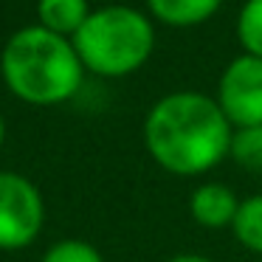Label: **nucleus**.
<instances>
[{"label": "nucleus", "instance_id": "9d476101", "mask_svg": "<svg viewBox=\"0 0 262 262\" xmlns=\"http://www.w3.org/2000/svg\"><path fill=\"white\" fill-rule=\"evenodd\" d=\"M237 37H239V42H243L245 54L262 59V0H248V3L239 9Z\"/></svg>", "mask_w": 262, "mask_h": 262}, {"label": "nucleus", "instance_id": "f8f14e48", "mask_svg": "<svg viewBox=\"0 0 262 262\" xmlns=\"http://www.w3.org/2000/svg\"><path fill=\"white\" fill-rule=\"evenodd\" d=\"M42 262H104L93 245L82 243V239H62V243L51 245L42 256Z\"/></svg>", "mask_w": 262, "mask_h": 262}, {"label": "nucleus", "instance_id": "7ed1b4c3", "mask_svg": "<svg viewBox=\"0 0 262 262\" xmlns=\"http://www.w3.org/2000/svg\"><path fill=\"white\" fill-rule=\"evenodd\" d=\"M71 42L88 71L99 76H127L149 59L155 34L141 12L127 6H107L91 12Z\"/></svg>", "mask_w": 262, "mask_h": 262}, {"label": "nucleus", "instance_id": "f257e3e1", "mask_svg": "<svg viewBox=\"0 0 262 262\" xmlns=\"http://www.w3.org/2000/svg\"><path fill=\"white\" fill-rule=\"evenodd\" d=\"M231 124L217 99L181 91L158 99L144 121V144L164 169L200 175L231 149Z\"/></svg>", "mask_w": 262, "mask_h": 262}, {"label": "nucleus", "instance_id": "39448f33", "mask_svg": "<svg viewBox=\"0 0 262 262\" xmlns=\"http://www.w3.org/2000/svg\"><path fill=\"white\" fill-rule=\"evenodd\" d=\"M217 104L226 113L228 124L256 127L262 124V59L243 54L220 76Z\"/></svg>", "mask_w": 262, "mask_h": 262}, {"label": "nucleus", "instance_id": "1a4fd4ad", "mask_svg": "<svg viewBox=\"0 0 262 262\" xmlns=\"http://www.w3.org/2000/svg\"><path fill=\"white\" fill-rule=\"evenodd\" d=\"M234 234L237 239L251 251H259L262 254V194L248 198L239 203L237 217H234Z\"/></svg>", "mask_w": 262, "mask_h": 262}, {"label": "nucleus", "instance_id": "9b49d317", "mask_svg": "<svg viewBox=\"0 0 262 262\" xmlns=\"http://www.w3.org/2000/svg\"><path fill=\"white\" fill-rule=\"evenodd\" d=\"M228 152L245 166V169H262V124L256 127H239L231 136Z\"/></svg>", "mask_w": 262, "mask_h": 262}, {"label": "nucleus", "instance_id": "ddd939ff", "mask_svg": "<svg viewBox=\"0 0 262 262\" xmlns=\"http://www.w3.org/2000/svg\"><path fill=\"white\" fill-rule=\"evenodd\" d=\"M169 262H211V259L198 256V254H183V256H175V259H169Z\"/></svg>", "mask_w": 262, "mask_h": 262}, {"label": "nucleus", "instance_id": "6e6552de", "mask_svg": "<svg viewBox=\"0 0 262 262\" xmlns=\"http://www.w3.org/2000/svg\"><path fill=\"white\" fill-rule=\"evenodd\" d=\"M220 3L223 0H149V9L169 26H194L209 20Z\"/></svg>", "mask_w": 262, "mask_h": 262}, {"label": "nucleus", "instance_id": "f03ea898", "mask_svg": "<svg viewBox=\"0 0 262 262\" xmlns=\"http://www.w3.org/2000/svg\"><path fill=\"white\" fill-rule=\"evenodd\" d=\"M82 68L74 42L42 26L20 29L3 48L0 74L9 91L29 104H59L82 85Z\"/></svg>", "mask_w": 262, "mask_h": 262}, {"label": "nucleus", "instance_id": "0eeeda50", "mask_svg": "<svg viewBox=\"0 0 262 262\" xmlns=\"http://www.w3.org/2000/svg\"><path fill=\"white\" fill-rule=\"evenodd\" d=\"M40 26L59 37H74L91 17L88 0H37Z\"/></svg>", "mask_w": 262, "mask_h": 262}, {"label": "nucleus", "instance_id": "4468645a", "mask_svg": "<svg viewBox=\"0 0 262 262\" xmlns=\"http://www.w3.org/2000/svg\"><path fill=\"white\" fill-rule=\"evenodd\" d=\"M3 138H6V124H3V116H0V147H3Z\"/></svg>", "mask_w": 262, "mask_h": 262}, {"label": "nucleus", "instance_id": "20e7f679", "mask_svg": "<svg viewBox=\"0 0 262 262\" xmlns=\"http://www.w3.org/2000/svg\"><path fill=\"white\" fill-rule=\"evenodd\" d=\"M46 206L37 186L23 175L0 172V248L14 251L34 243Z\"/></svg>", "mask_w": 262, "mask_h": 262}, {"label": "nucleus", "instance_id": "423d86ee", "mask_svg": "<svg viewBox=\"0 0 262 262\" xmlns=\"http://www.w3.org/2000/svg\"><path fill=\"white\" fill-rule=\"evenodd\" d=\"M189 209H192V217L200 226L220 228V226L234 223L239 200L226 183H206V186L194 189L192 200H189Z\"/></svg>", "mask_w": 262, "mask_h": 262}]
</instances>
